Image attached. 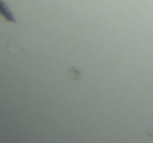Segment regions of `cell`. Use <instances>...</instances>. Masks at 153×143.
Returning a JSON list of instances; mask_svg holds the SVG:
<instances>
[{
  "label": "cell",
  "mask_w": 153,
  "mask_h": 143,
  "mask_svg": "<svg viewBox=\"0 0 153 143\" xmlns=\"http://www.w3.org/2000/svg\"><path fill=\"white\" fill-rule=\"evenodd\" d=\"M0 16H1V18L4 19L5 21H8V23H12V24H16V23H18V20H16L15 15L12 13L11 8L8 7L7 3H5L4 0H0Z\"/></svg>",
  "instance_id": "6da1fadb"
}]
</instances>
